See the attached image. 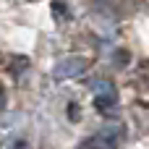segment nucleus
<instances>
[{"label":"nucleus","instance_id":"1","mask_svg":"<svg viewBox=\"0 0 149 149\" xmlns=\"http://www.w3.org/2000/svg\"><path fill=\"white\" fill-rule=\"evenodd\" d=\"M120 141H123V128L120 126H107V128L92 134L89 139H84L79 149H118Z\"/></svg>","mask_w":149,"mask_h":149},{"label":"nucleus","instance_id":"2","mask_svg":"<svg viewBox=\"0 0 149 149\" xmlns=\"http://www.w3.org/2000/svg\"><path fill=\"white\" fill-rule=\"evenodd\" d=\"M92 94H94V107L100 110V113H110L115 105H118V92H115V86L107 81V79H97V81H92Z\"/></svg>","mask_w":149,"mask_h":149},{"label":"nucleus","instance_id":"3","mask_svg":"<svg viewBox=\"0 0 149 149\" xmlns=\"http://www.w3.org/2000/svg\"><path fill=\"white\" fill-rule=\"evenodd\" d=\"M89 68V60L81 58V55H68L63 60H58V65L52 68V76L55 79H76V76H84Z\"/></svg>","mask_w":149,"mask_h":149},{"label":"nucleus","instance_id":"4","mask_svg":"<svg viewBox=\"0 0 149 149\" xmlns=\"http://www.w3.org/2000/svg\"><path fill=\"white\" fill-rule=\"evenodd\" d=\"M26 65H29V60H26L24 55H13L10 63H8V71H10L13 76H21V73L26 71Z\"/></svg>","mask_w":149,"mask_h":149},{"label":"nucleus","instance_id":"5","mask_svg":"<svg viewBox=\"0 0 149 149\" xmlns=\"http://www.w3.org/2000/svg\"><path fill=\"white\" fill-rule=\"evenodd\" d=\"M79 115H81V113H79V105H68V118H71L73 123L79 120Z\"/></svg>","mask_w":149,"mask_h":149},{"label":"nucleus","instance_id":"6","mask_svg":"<svg viewBox=\"0 0 149 149\" xmlns=\"http://www.w3.org/2000/svg\"><path fill=\"white\" fill-rule=\"evenodd\" d=\"M5 107V92H3V86H0V110Z\"/></svg>","mask_w":149,"mask_h":149}]
</instances>
